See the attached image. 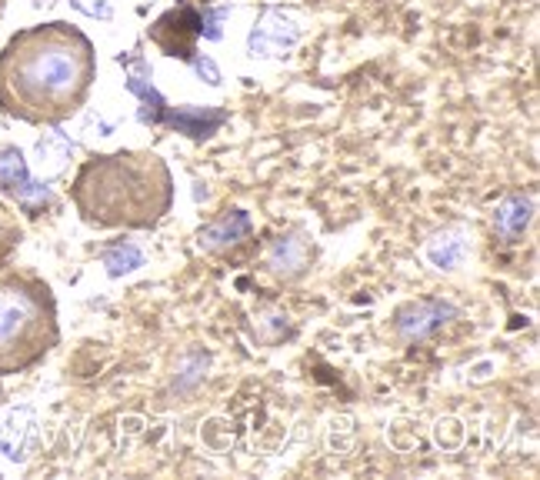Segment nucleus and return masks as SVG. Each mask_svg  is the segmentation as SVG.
<instances>
[{"instance_id": "5", "label": "nucleus", "mask_w": 540, "mask_h": 480, "mask_svg": "<svg viewBox=\"0 0 540 480\" xmlns=\"http://www.w3.org/2000/svg\"><path fill=\"white\" fill-rule=\"evenodd\" d=\"M21 240H24V224H21V217L13 207L0 201V267L11 264V257L17 253L21 247Z\"/></svg>"}, {"instance_id": "1", "label": "nucleus", "mask_w": 540, "mask_h": 480, "mask_svg": "<svg viewBox=\"0 0 540 480\" xmlns=\"http://www.w3.org/2000/svg\"><path fill=\"white\" fill-rule=\"evenodd\" d=\"M97 80L94 40L71 21L17 30L0 51V111L34 127L63 124Z\"/></svg>"}, {"instance_id": "4", "label": "nucleus", "mask_w": 540, "mask_h": 480, "mask_svg": "<svg viewBox=\"0 0 540 480\" xmlns=\"http://www.w3.org/2000/svg\"><path fill=\"white\" fill-rule=\"evenodd\" d=\"M201 30H204L201 17L190 11V7H180V11L163 13L161 21L151 27V40L167 57L190 61V57H194V40H197Z\"/></svg>"}, {"instance_id": "2", "label": "nucleus", "mask_w": 540, "mask_h": 480, "mask_svg": "<svg viewBox=\"0 0 540 480\" xmlns=\"http://www.w3.org/2000/svg\"><path fill=\"white\" fill-rule=\"evenodd\" d=\"M71 203L94 230H154L174 207V174L161 153H90L77 167Z\"/></svg>"}, {"instance_id": "6", "label": "nucleus", "mask_w": 540, "mask_h": 480, "mask_svg": "<svg viewBox=\"0 0 540 480\" xmlns=\"http://www.w3.org/2000/svg\"><path fill=\"white\" fill-rule=\"evenodd\" d=\"M4 13H7V0H0V21H4Z\"/></svg>"}, {"instance_id": "3", "label": "nucleus", "mask_w": 540, "mask_h": 480, "mask_svg": "<svg viewBox=\"0 0 540 480\" xmlns=\"http://www.w3.org/2000/svg\"><path fill=\"white\" fill-rule=\"evenodd\" d=\"M61 343L57 297L24 267H0V377L24 374Z\"/></svg>"}]
</instances>
